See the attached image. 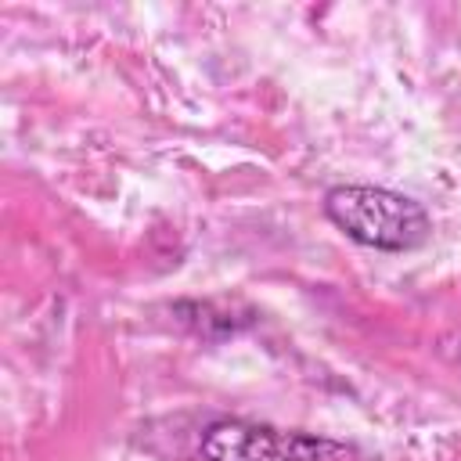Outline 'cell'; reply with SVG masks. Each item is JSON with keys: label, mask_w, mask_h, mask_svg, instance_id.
<instances>
[{"label": "cell", "mask_w": 461, "mask_h": 461, "mask_svg": "<svg viewBox=\"0 0 461 461\" xmlns=\"http://www.w3.org/2000/svg\"><path fill=\"white\" fill-rule=\"evenodd\" d=\"M324 216L357 245L378 252H411L418 249L432 220L421 202L371 184H339L324 194Z\"/></svg>", "instance_id": "obj_1"}, {"label": "cell", "mask_w": 461, "mask_h": 461, "mask_svg": "<svg viewBox=\"0 0 461 461\" xmlns=\"http://www.w3.org/2000/svg\"><path fill=\"white\" fill-rule=\"evenodd\" d=\"M198 450L205 461H335L349 457L353 447L310 436V432H285L263 421H241V418H220L205 425Z\"/></svg>", "instance_id": "obj_2"}]
</instances>
